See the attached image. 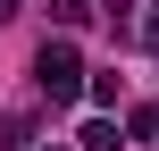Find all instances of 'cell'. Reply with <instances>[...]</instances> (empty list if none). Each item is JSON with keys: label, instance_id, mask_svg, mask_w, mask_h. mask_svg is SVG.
Here are the masks:
<instances>
[{"label": "cell", "instance_id": "cell-1", "mask_svg": "<svg viewBox=\"0 0 159 151\" xmlns=\"http://www.w3.org/2000/svg\"><path fill=\"white\" fill-rule=\"evenodd\" d=\"M34 76H42V92H50V101H75V92H84V84H92V76H84V59H75V42H67V34H50V42H42V50H34Z\"/></svg>", "mask_w": 159, "mask_h": 151}, {"label": "cell", "instance_id": "cell-4", "mask_svg": "<svg viewBox=\"0 0 159 151\" xmlns=\"http://www.w3.org/2000/svg\"><path fill=\"white\" fill-rule=\"evenodd\" d=\"M126 134H134V143H159V101H143V109L126 118Z\"/></svg>", "mask_w": 159, "mask_h": 151}, {"label": "cell", "instance_id": "cell-2", "mask_svg": "<svg viewBox=\"0 0 159 151\" xmlns=\"http://www.w3.org/2000/svg\"><path fill=\"white\" fill-rule=\"evenodd\" d=\"M75 143H84V151H117V143H134V134H117L109 118H84V134H75Z\"/></svg>", "mask_w": 159, "mask_h": 151}, {"label": "cell", "instance_id": "cell-5", "mask_svg": "<svg viewBox=\"0 0 159 151\" xmlns=\"http://www.w3.org/2000/svg\"><path fill=\"white\" fill-rule=\"evenodd\" d=\"M143 42H151V50H159V0H151V17H143Z\"/></svg>", "mask_w": 159, "mask_h": 151}, {"label": "cell", "instance_id": "cell-6", "mask_svg": "<svg viewBox=\"0 0 159 151\" xmlns=\"http://www.w3.org/2000/svg\"><path fill=\"white\" fill-rule=\"evenodd\" d=\"M0 17H17V0H0Z\"/></svg>", "mask_w": 159, "mask_h": 151}, {"label": "cell", "instance_id": "cell-3", "mask_svg": "<svg viewBox=\"0 0 159 151\" xmlns=\"http://www.w3.org/2000/svg\"><path fill=\"white\" fill-rule=\"evenodd\" d=\"M84 92H92V109H117V92H126V76H117V67H101V76H92Z\"/></svg>", "mask_w": 159, "mask_h": 151}]
</instances>
